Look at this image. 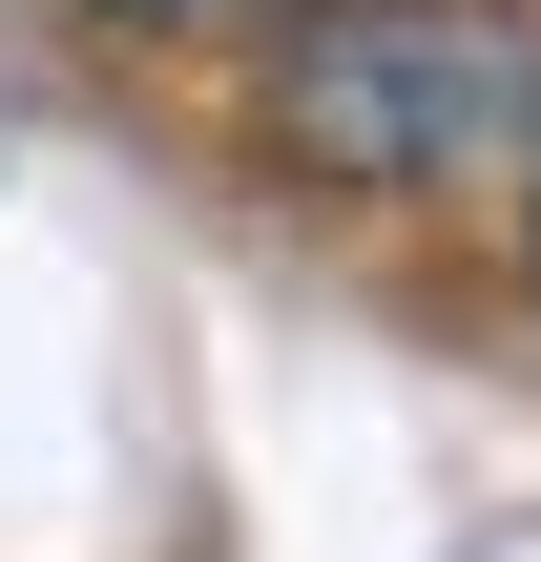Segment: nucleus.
I'll list each match as a JSON object with an SVG mask.
<instances>
[{
    "instance_id": "obj_1",
    "label": "nucleus",
    "mask_w": 541,
    "mask_h": 562,
    "mask_svg": "<svg viewBox=\"0 0 541 562\" xmlns=\"http://www.w3.org/2000/svg\"><path fill=\"white\" fill-rule=\"evenodd\" d=\"M271 125H292V167L438 188L500 125H541V42L500 0H313V42L271 63Z\"/></svg>"
},
{
    "instance_id": "obj_2",
    "label": "nucleus",
    "mask_w": 541,
    "mask_h": 562,
    "mask_svg": "<svg viewBox=\"0 0 541 562\" xmlns=\"http://www.w3.org/2000/svg\"><path fill=\"white\" fill-rule=\"evenodd\" d=\"M521 250H541V229H521Z\"/></svg>"
}]
</instances>
